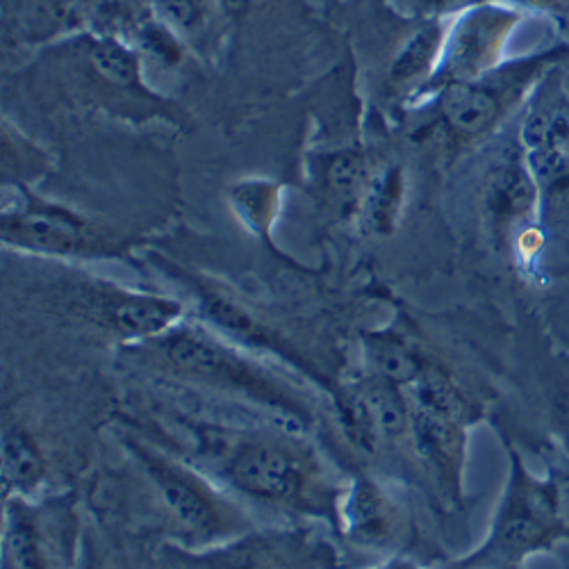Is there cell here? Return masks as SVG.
I'll use <instances>...</instances> for the list:
<instances>
[{
  "instance_id": "obj_1",
  "label": "cell",
  "mask_w": 569,
  "mask_h": 569,
  "mask_svg": "<svg viewBox=\"0 0 569 569\" xmlns=\"http://www.w3.org/2000/svg\"><path fill=\"white\" fill-rule=\"evenodd\" d=\"M567 538L560 488L549 477H536L519 453L510 451V479L492 525V533L479 553L462 565H521L529 556L549 551Z\"/></svg>"
},
{
  "instance_id": "obj_2",
  "label": "cell",
  "mask_w": 569,
  "mask_h": 569,
  "mask_svg": "<svg viewBox=\"0 0 569 569\" xmlns=\"http://www.w3.org/2000/svg\"><path fill=\"white\" fill-rule=\"evenodd\" d=\"M567 56L569 46L562 41L553 49L519 60L499 73L490 71L477 80L442 87L440 117L445 126L462 139L490 132Z\"/></svg>"
},
{
  "instance_id": "obj_3",
  "label": "cell",
  "mask_w": 569,
  "mask_h": 569,
  "mask_svg": "<svg viewBox=\"0 0 569 569\" xmlns=\"http://www.w3.org/2000/svg\"><path fill=\"white\" fill-rule=\"evenodd\" d=\"M521 19L525 12L506 3H477L467 8L445 39L433 82L447 87L495 71Z\"/></svg>"
},
{
  "instance_id": "obj_4",
  "label": "cell",
  "mask_w": 569,
  "mask_h": 569,
  "mask_svg": "<svg viewBox=\"0 0 569 569\" xmlns=\"http://www.w3.org/2000/svg\"><path fill=\"white\" fill-rule=\"evenodd\" d=\"M483 214L492 240L515 242L529 228L540 226V187L525 147L503 153L488 173Z\"/></svg>"
},
{
  "instance_id": "obj_5",
  "label": "cell",
  "mask_w": 569,
  "mask_h": 569,
  "mask_svg": "<svg viewBox=\"0 0 569 569\" xmlns=\"http://www.w3.org/2000/svg\"><path fill=\"white\" fill-rule=\"evenodd\" d=\"M230 479L240 490L269 501H297L306 486L299 460L271 445H249L237 451Z\"/></svg>"
},
{
  "instance_id": "obj_6",
  "label": "cell",
  "mask_w": 569,
  "mask_h": 569,
  "mask_svg": "<svg viewBox=\"0 0 569 569\" xmlns=\"http://www.w3.org/2000/svg\"><path fill=\"white\" fill-rule=\"evenodd\" d=\"M519 144L527 156H569V89L558 67L533 89Z\"/></svg>"
},
{
  "instance_id": "obj_7",
  "label": "cell",
  "mask_w": 569,
  "mask_h": 569,
  "mask_svg": "<svg viewBox=\"0 0 569 569\" xmlns=\"http://www.w3.org/2000/svg\"><path fill=\"white\" fill-rule=\"evenodd\" d=\"M412 436L419 458L433 471L440 488L456 497L460 492V473L465 458L462 419H453L433 410H412Z\"/></svg>"
},
{
  "instance_id": "obj_8",
  "label": "cell",
  "mask_w": 569,
  "mask_h": 569,
  "mask_svg": "<svg viewBox=\"0 0 569 569\" xmlns=\"http://www.w3.org/2000/svg\"><path fill=\"white\" fill-rule=\"evenodd\" d=\"M164 347L171 362L187 371L214 378V381H221V383L237 386L258 399H273V390H269L247 365L232 360L226 351H221L219 347L197 336H189V333L173 336L167 340Z\"/></svg>"
},
{
  "instance_id": "obj_9",
  "label": "cell",
  "mask_w": 569,
  "mask_h": 569,
  "mask_svg": "<svg viewBox=\"0 0 569 569\" xmlns=\"http://www.w3.org/2000/svg\"><path fill=\"white\" fill-rule=\"evenodd\" d=\"M3 230L8 240H17L19 244L39 251L73 253L82 247H89L87 228L78 219L56 210L28 212L23 217H17L14 226L6 223Z\"/></svg>"
},
{
  "instance_id": "obj_10",
  "label": "cell",
  "mask_w": 569,
  "mask_h": 569,
  "mask_svg": "<svg viewBox=\"0 0 569 569\" xmlns=\"http://www.w3.org/2000/svg\"><path fill=\"white\" fill-rule=\"evenodd\" d=\"M149 469L158 481L167 506L180 519V525L194 533H210L219 525L214 503L180 471L167 467L164 462L149 460Z\"/></svg>"
},
{
  "instance_id": "obj_11",
  "label": "cell",
  "mask_w": 569,
  "mask_h": 569,
  "mask_svg": "<svg viewBox=\"0 0 569 569\" xmlns=\"http://www.w3.org/2000/svg\"><path fill=\"white\" fill-rule=\"evenodd\" d=\"M349 531L356 540L381 545L395 533L397 512L388 497L369 481L356 483L347 503Z\"/></svg>"
},
{
  "instance_id": "obj_12",
  "label": "cell",
  "mask_w": 569,
  "mask_h": 569,
  "mask_svg": "<svg viewBox=\"0 0 569 569\" xmlns=\"http://www.w3.org/2000/svg\"><path fill=\"white\" fill-rule=\"evenodd\" d=\"M445 28L438 21H431L421 26L410 41L403 46V51L399 53L395 67H392V82L395 84H410L419 78L426 76H436L440 60H442V49H445Z\"/></svg>"
},
{
  "instance_id": "obj_13",
  "label": "cell",
  "mask_w": 569,
  "mask_h": 569,
  "mask_svg": "<svg viewBox=\"0 0 569 569\" xmlns=\"http://www.w3.org/2000/svg\"><path fill=\"white\" fill-rule=\"evenodd\" d=\"M180 308L173 301L156 297H126L112 308V323L123 336L149 338L173 323Z\"/></svg>"
},
{
  "instance_id": "obj_14",
  "label": "cell",
  "mask_w": 569,
  "mask_h": 569,
  "mask_svg": "<svg viewBox=\"0 0 569 569\" xmlns=\"http://www.w3.org/2000/svg\"><path fill=\"white\" fill-rule=\"evenodd\" d=\"M403 192H406V182H403L401 167H390L371 184L367 194V206H365V221L371 232L376 234L392 232L403 206Z\"/></svg>"
},
{
  "instance_id": "obj_15",
  "label": "cell",
  "mask_w": 569,
  "mask_h": 569,
  "mask_svg": "<svg viewBox=\"0 0 569 569\" xmlns=\"http://www.w3.org/2000/svg\"><path fill=\"white\" fill-rule=\"evenodd\" d=\"M358 392L365 399L367 408L371 410L381 436H399L406 431V426L412 419V412L408 410L406 399L401 397L397 383L388 381L383 376H378L373 381L362 383Z\"/></svg>"
},
{
  "instance_id": "obj_16",
  "label": "cell",
  "mask_w": 569,
  "mask_h": 569,
  "mask_svg": "<svg viewBox=\"0 0 569 569\" xmlns=\"http://www.w3.org/2000/svg\"><path fill=\"white\" fill-rule=\"evenodd\" d=\"M367 358L378 376L388 378V381L397 386H412L417 376L423 371L417 353L392 336L367 338Z\"/></svg>"
},
{
  "instance_id": "obj_17",
  "label": "cell",
  "mask_w": 569,
  "mask_h": 569,
  "mask_svg": "<svg viewBox=\"0 0 569 569\" xmlns=\"http://www.w3.org/2000/svg\"><path fill=\"white\" fill-rule=\"evenodd\" d=\"M41 456L28 436L12 429L3 436V483L14 490H28L41 479Z\"/></svg>"
},
{
  "instance_id": "obj_18",
  "label": "cell",
  "mask_w": 569,
  "mask_h": 569,
  "mask_svg": "<svg viewBox=\"0 0 569 569\" xmlns=\"http://www.w3.org/2000/svg\"><path fill=\"white\" fill-rule=\"evenodd\" d=\"M203 308H206V315H208L214 323H219V326L232 330L234 336H240V338H244V340H251L253 345H264V342H267L264 333L251 321V317L244 315L237 306H232L230 301H223V299H219V297H208L206 303H203Z\"/></svg>"
},
{
  "instance_id": "obj_19",
  "label": "cell",
  "mask_w": 569,
  "mask_h": 569,
  "mask_svg": "<svg viewBox=\"0 0 569 569\" xmlns=\"http://www.w3.org/2000/svg\"><path fill=\"white\" fill-rule=\"evenodd\" d=\"M342 421H345V429L349 431V436L360 445L365 447L367 451L373 449L378 436H381V431H378V426L373 421V415L371 410L367 408L365 399L360 397V392H351L345 401H342Z\"/></svg>"
},
{
  "instance_id": "obj_20",
  "label": "cell",
  "mask_w": 569,
  "mask_h": 569,
  "mask_svg": "<svg viewBox=\"0 0 569 569\" xmlns=\"http://www.w3.org/2000/svg\"><path fill=\"white\" fill-rule=\"evenodd\" d=\"M549 421L551 433L560 442L562 451L569 456V362L556 378V386L549 397Z\"/></svg>"
},
{
  "instance_id": "obj_21",
  "label": "cell",
  "mask_w": 569,
  "mask_h": 569,
  "mask_svg": "<svg viewBox=\"0 0 569 569\" xmlns=\"http://www.w3.org/2000/svg\"><path fill=\"white\" fill-rule=\"evenodd\" d=\"M362 182V162L353 153L338 156L328 167V184L333 192L345 199L353 201Z\"/></svg>"
},
{
  "instance_id": "obj_22",
  "label": "cell",
  "mask_w": 569,
  "mask_h": 569,
  "mask_svg": "<svg viewBox=\"0 0 569 569\" xmlns=\"http://www.w3.org/2000/svg\"><path fill=\"white\" fill-rule=\"evenodd\" d=\"M93 60H97V67L110 80H117V82H130L137 73L134 58L128 51H123L121 46H117V43H103L101 49L93 53Z\"/></svg>"
},
{
  "instance_id": "obj_23",
  "label": "cell",
  "mask_w": 569,
  "mask_h": 569,
  "mask_svg": "<svg viewBox=\"0 0 569 569\" xmlns=\"http://www.w3.org/2000/svg\"><path fill=\"white\" fill-rule=\"evenodd\" d=\"M14 553V562L19 567H32L37 556H34V542L32 536L26 527L17 525L12 531H6V558Z\"/></svg>"
},
{
  "instance_id": "obj_24",
  "label": "cell",
  "mask_w": 569,
  "mask_h": 569,
  "mask_svg": "<svg viewBox=\"0 0 569 569\" xmlns=\"http://www.w3.org/2000/svg\"><path fill=\"white\" fill-rule=\"evenodd\" d=\"M506 6H512L517 10L538 12L545 17H551L560 23L569 21V0H501Z\"/></svg>"
},
{
  "instance_id": "obj_25",
  "label": "cell",
  "mask_w": 569,
  "mask_h": 569,
  "mask_svg": "<svg viewBox=\"0 0 569 569\" xmlns=\"http://www.w3.org/2000/svg\"><path fill=\"white\" fill-rule=\"evenodd\" d=\"M160 6L171 19L180 23L194 21L199 14V0H160Z\"/></svg>"
},
{
  "instance_id": "obj_26",
  "label": "cell",
  "mask_w": 569,
  "mask_h": 569,
  "mask_svg": "<svg viewBox=\"0 0 569 569\" xmlns=\"http://www.w3.org/2000/svg\"><path fill=\"white\" fill-rule=\"evenodd\" d=\"M558 69H560V76H562V82H565V87L569 89V56L558 64Z\"/></svg>"
},
{
  "instance_id": "obj_27",
  "label": "cell",
  "mask_w": 569,
  "mask_h": 569,
  "mask_svg": "<svg viewBox=\"0 0 569 569\" xmlns=\"http://www.w3.org/2000/svg\"><path fill=\"white\" fill-rule=\"evenodd\" d=\"M223 3L228 6V8H232V10H237V8H244V6H251L253 0H223Z\"/></svg>"
},
{
  "instance_id": "obj_28",
  "label": "cell",
  "mask_w": 569,
  "mask_h": 569,
  "mask_svg": "<svg viewBox=\"0 0 569 569\" xmlns=\"http://www.w3.org/2000/svg\"><path fill=\"white\" fill-rule=\"evenodd\" d=\"M562 41L569 46V21L562 23Z\"/></svg>"
}]
</instances>
